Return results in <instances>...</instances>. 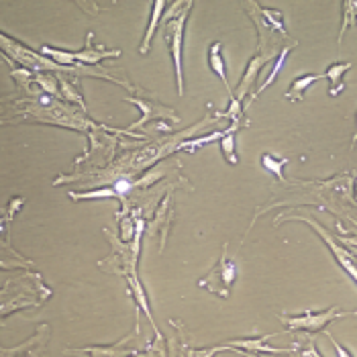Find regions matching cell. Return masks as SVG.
<instances>
[{"instance_id": "cell-1", "label": "cell", "mask_w": 357, "mask_h": 357, "mask_svg": "<svg viewBox=\"0 0 357 357\" xmlns=\"http://www.w3.org/2000/svg\"><path fill=\"white\" fill-rule=\"evenodd\" d=\"M192 2L184 4L182 13H172V21L165 23L164 39L169 45V55L174 61V72H176V84H178V94H184V70H182V45H184V27L188 21V10L192 8Z\"/></svg>"}, {"instance_id": "cell-2", "label": "cell", "mask_w": 357, "mask_h": 357, "mask_svg": "<svg viewBox=\"0 0 357 357\" xmlns=\"http://www.w3.org/2000/svg\"><path fill=\"white\" fill-rule=\"evenodd\" d=\"M356 312H343L337 306L327 308V310H304L303 314H280L278 319L286 325V331H304V333H317V331H325L327 325H331L337 319L343 317H354Z\"/></svg>"}, {"instance_id": "cell-3", "label": "cell", "mask_w": 357, "mask_h": 357, "mask_svg": "<svg viewBox=\"0 0 357 357\" xmlns=\"http://www.w3.org/2000/svg\"><path fill=\"white\" fill-rule=\"evenodd\" d=\"M235 280H237V266H235L233 259L227 257V245H225L219 264L202 280H198V288H202V290H206L211 294H217L220 298H229Z\"/></svg>"}, {"instance_id": "cell-4", "label": "cell", "mask_w": 357, "mask_h": 357, "mask_svg": "<svg viewBox=\"0 0 357 357\" xmlns=\"http://www.w3.org/2000/svg\"><path fill=\"white\" fill-rule=\"evenodd\" d=\"M0 52L13 57L17 63H21L23 68H27L31 72L43 74V72H52V70H63V68L55 66L54 61H50L47 57H43L39 52L29 50L23 43H19L17 39L8 37L4 33H0Z\"/></svg>"}, {"instance_id": "cell-5", "label": "cell", "mask_w": 357, "mask_h": 357, "mask_svg": "<svg viewBox=\"0 0 357 357\" xmlns=\"http://www.w3.org/2000/svg\"><path fill=\"white\" fill-rule=\"evenodd\" d=\"M284 219L288 220H301V222H306V225H310L319 235H321V239L325 241V245L331 249V253L335 255V259H337V264L349 274V278L356 282L357 280V274H356V255L351 253V251H347V249L343 248V245H339L337 243V239L329 235L327 231H325V227L321 225V222H317L314 219H310V217H301V215H292V217H280V219H275V225L278 222H282Z\"/></svg>"}, {"instance_id": "cell-6", "label": "cell", "mask_w": 357, "mask_h": 357, "mask_svg": "<svg viewBox=\"0 0 357 357\" xmlns=\"http://www.w3.org/2000/svg\"><path fill=\"white\" fill-rule=\"evenodd\" d=\"M275 335H264L257 339H235L222 345V349H235V351H243V354H266V356H292V349H278L272 347L268 341Z\"/></svg>"}, {"instance_id": "cell-7", "label": "cell", "mask_w": 357, "mask_h": 357, "mask_svg": "<svg viewBox=\"0 0 357 357\" xmlns=\"http://www.w3.org/2000/svg\"><path fill=\"white\" fill-rule=\"evenodd\" d=\"M139 333L135 335H127L123 341H119L116 345H107V347H86V349H68L66 354H78V356L84 357H127L131 354L139 351L137 337Z\"/></svg>"}, {"instance_id": "cell-8", "label": "cell", "mask_w": 357, "mask_h": 357, "mask_svg": "<svg viewBox=\"0 0 357 357\" xmlns=\"http://www.w3.org/2000/svg\"><path fill=\"white\" fill-rule=\"evenodd\" d=\"M274 55L278 54H257L255 57H251L248 70H245V74H243V78H241V82H239V88H237V92H235V96H233L235 100L243 102V98H245V94L249 92V88H251V86L255 84V80H257V76H259L264 63L270 61Z\"/></svg>"}, {"instance_id": "cell-9", "label": "cell", "mask_w": 357, "mask_h": 357, "mask_svg": "<svg viewBox=\"0 0 357 357\" xmlns=\"http://www.w3.org/2000/svg\"><path fill=\"white\" fill-rule=\"evenodd\" d=\"M127 102H133L135 107L141 109L143 112V116L139 119L137 123L131 127V129H139V127H143L147 121H151V119H164V116H169V119H178L176 114H174V110L172 109H165L162 105H158V102H153V100H139V98H125Z\"/></svg>"}, {"instance_id": "cell-10", "label": "cell", "mask_w": 357, "mask_h": 357, "mask_svg": "<svg viewBox=\"0 0 357 357\" xmlns=\"http://www.w3.org/2000/svg\"><path fill=\"white\" fill-rule=\"evenodd\" d=\"M165 8H167V4L162 2V0H158V2H153V4H151L149 25H147V31H145V35H143V39H141V47H139V54L141 55L149 54L151 39H153V35H155V29H158V25H160V19H162V15H164Z\"/></svg>"}, {"instance_id": "cell-11", "label": "cell", "mask_w": 357, "mask_h": 357, "mask_svg": "<svg viewBox=\"0 0 357 357\" xmlns=\"http://www.w3.org/2000/svg\"><path fill=\"white\" fill-rule=\"evenodd\" d=\"M208 68L213 74H217L220 78V82L225 84L227 92H231L229 88V80H227V63L222 59V43L220 41H215L208 45Z\"/></svg>"}, {"instance_id": "cell-12", "label": "cell", "mask_w": 357, "mask_h": 357, "mask_svg": "<svg viewBox=\"0 0 357 357\" xmlns=\"http://www.w3.org/2000/svg\"><path fill=\"white\" fill-rule=\"evenodd\" d=\"M90 41H92V33L88 35V47H84V52H76V61H82L86 66H96V63H100V61L107 59V57H119V55H121L119 50H114V52H105L102 45L92 47Z\"/></svg>"}, {"instance_id": "cell-13", "label": "cell", "mask_w": 357, "mask_h": 357, "mask_svg": "<svg viewBox=\"0 0 357 357\" xmlns=\"http://www.w3.org/2000/svg\"><path fill=\"white\" fill-rule=\"evenodd\" d=\"M347 70H351V63H347V61H343V63H333V66H329V68L325 70L323 78H327V80L331 82V88H329L331 96H337L339 92H343V90H345L343 76H345V72H347Z\"/></svg>"}, {"instance_id": "cell-14", "label": "cell", "mask_w": 357, "mask_h": 357, "mask_svg": "<svg viewBox=\"0 0 357 357\" xmlns=\"http://www.w3.org/2000/svg\"><path fill=\"white\" fill-rule=\"evenodd\" d=\"M323 80V74H304L301 78H296L294 82L290 84V88L286 90V100H303L304 92L312 86L314 82Z\"/></svg>"}, {"instance_id": "cell-15", "label": "cell", "mask_w": 357, "mask_h": 357, "mask_svg": "<svg viewBox=\"0 0 357 357\" xmlns=\"http://www.w3.org/2000/svg\"><path fill=\"white\" fill-rule=\"evenodd\" d=\"M290 52H292V47H284V50L280 52L278 59L274 61V68H272V72H270V74L266 76V82L261 84V86H259V88H257V90L253 92V96H249V102L245 105V107H243V110H248L249 105H251V102H253V100H255V98H257V96H259V94L264 92V90H268V88H270V86L275 82V76H278V74L282 72V68H284V61H286V57L290 55Z\"/></svg>"}, {"instance_id": "cell-16", "label": "cell", "mask_w": 357, "mask_h": 357, "mask_svg": "<svg viewBox=\"0 0 357 357\" xmlns=\"http://www.w3.org/2000/svg\"><path fill=\"white\" fill-rule=\"evenodd\" d=\"M237 129H239V125H237V123H233V125H231V129H227V131H225V135H222L219 141L220 151H222L225 160H227L231 165L239 164V158H237V151H235V135H237Z\"/></svg>"}, {"instance_id": "cell-17", "label": "cell", "mask_w": 357, "mask_h": 357, "mask_svg": "<svg viewBox=\"0 0 357 357\" xmlns=\"http://www.w3.org/2000/svg\"><path fill=\"white\" fill-rule=\"evenodd\" d=\"M259 15H261V23L266 25L268 29H272L274 33H280L282 37H288V31L284 27V19H282V13L280 10H270V8H264L259 6Z\"/></svg>"}, {"instance_id": "cell-18", "label": "cell", "mask_w": 357, "mask_h": 357, "mask_svg": "<svg viewBox=\"0 0 357 357\" xmlns=\"http://www.w3.org/2000/svg\"><path fill=\"white\" fill-rule=\"evenodd\" d=\"M261 165H264L268 172H272L280 182L286 180V178H284V167L288 165V160H286V158H278V155H272V153H264V155H261Z\"/></svg>"}, {"instance_id": "cell-19", "label": "cell", "mask_w": 357, "mask_h": 357, "mask_svg": "<svg viewBox=\"0 0 357 357\" xmlns=\"http://www.w3.org/2000/svg\"><path fill=\"white\" fill-rule=\"evenodd\" d=\"M292 351H296L298 357H323L321 351H319V347H317V343H314V339H301V341H296Z\"/></svg>"}, {"instance_id": "cell-20", "label": "cell", "mask_w": 357, "mask_h": 357, "mask_svg": "<svg viewBox=\"0 0 357 357\" xmlns=\"http://www.w3.org/2000/svg\"><path fill=\"white\" fill-rule=\"evenodd\" d=\"M341 8H345L347 13H345V21H343V25H341V33H339V45L343 43V35H345V31H347V27L349 25H356V21H354V13H356V8H357V4L356 2H345Z\"/></svg>"}, {"instance_id": "cell-21", "label": "cell", "mask_w": 357, "mask_h": 357, "mask_svg": "<svg viewBox=\"0 0 357 357\" xmlns=\"http://www.w3.org/2000/svg\"><path fill=\"white\" fill-rule=\"evenodd\" d=\"M114 196H119V194L114 192V188L94 190V192H86V194H80V196L72 194V198H86V200H92V198H114Z\"/></svg>"}, {"instance_id": "cell-22", "label": "cell", "mask_w": 357, "mask_h": 357, "mask_svg": "<svg viewBox=\"0 0 357 357\" xmlns=\"http://www.w3.org/2000/svg\"><path fill=\"white\" fill-rule=\"evenodd\" d=\"M37 84H41V86L45 88V92L57 94V80H55L52 74H50V76H47L45 72H43V74H39V76H37Z\"/></svg>"}, {"instance_id": "cell-23", "label": "cell", "mask_w": 357, "mask_h": 357, "mask_svg": "<svg viewBox=\"0 0 357 357\" xmlns=\"http://www.w3.org/2000/svg\"><path fill=\"white\" fill-rule=\"evenodd\" d=\"M61 88H63V92H66V96L70 98V100H74V102H78V105H82L84 107V102H82V98H80V92H76L70 84L66 82V80H61Z\"/></svg>"}, {"instance_id": "cell-24", "label": "cell", "mask_w": 357, "mask_h": 357, "mask_svg": "<svg viewBox=\"0 0 357 357\" xmlns=\"http://www.w3.org/2000/svg\"><path fill=\"white\" fill-rule=\"evenodd\" d=\"M325 333H327L329 341H331V343H333V347H335L337 356H339V357H354V356H351V354H349V351H347V349H345V347H343V345H341V343H339V341H335V339H333V335H331L329 331H325Z\"/></svg>"}, {"instance_id": "cell-25", "label": "cell", "mask_w": 357, "mask_h": 357, "mask_svg": "<svg viewBox=\"0 0 357 357\" xmlns=\"http://www.w3.org/2000/svg\"><path fill=\"white\" fill-rule=\"evenodd\" d=\"M127 190H131V182H127V180H119V182L114 184V192L116 194H125Z\"/></svg>"}, {"instance_id": "cell-26", "label": "cell", "mask_w": 357, "mask_h": 357, "mask_svg": "<svg viewBox=\"0 0 357 357\" xmlns=\"http://www.w3.org/2000/svg\"><path fill=\"white\" fill-rule=\"evenodd\" d=\"M23 357H33V356H31V354H27V356H23Z\"/></svg>"}, {"instance_id": "cell-27", "label": "cell", "mask_w": 357, "mask_h": 357, "mask_svg": "<svg viewBox=\"0 0 357 357\" xmlns=\"http://www.w3.org/2000/svg\"><path fill=\"white\" fill-rule=\"evenodd\" d=\"M180 357H186V356H184V354H182V356H180Z\"/></svg>"}]
</instances>
